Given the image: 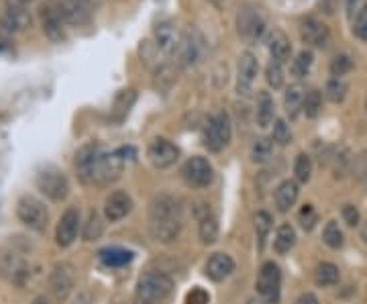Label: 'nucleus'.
<instances>
[{
  "label": "nucleus",
  "instance_id": "obj_1",
  "mask_svg": "<svg viewBox=\"0 0 367 304\" xmlns=\"http://www.w3.org/2000/svg\"><path fill=\"white\" fill-rule=\"evenodd\" d=\"M149 221H152L149 227H152L153 237L157 241L161 243L174 241L182 229V214H180L178 202L170 196H161L159 200L153 202Z\"/></svg>",
  "mask_w": 367,
  "mask_h": 304
},
{
  "label": "nucleus",
  "instance_id": "obj_2",
  "mask_svg": "<svg viewBox=\"0 0 367 304\" xmlns=\"http://www.w3.org/2000/svg\"><path fill=\"white\" fill-rule=\"evenodd\" d=\"M174 288V280L170 275L152 272L145 274L139 284H137V292H135V304H161Z\"/></svg>",
  "mask_w": 367,
  "mask_h": 304
},
{
  "label": "nucleus",
  "instance_id": "obj_3",
  "mask_svg": "<svg viewBox=\"0 0 367 304\" xmlns=\"http://www.w3.org/2000/svg\"><path fill=\"white\" fill-rule=\"evenodd\" d=\"M268 29V15L257 4H245L237 13V31L245 41L255 43Z\"/></svg>",
  "mask_w": 367,
  "mask_h": 304
},
{
  "label": "nucleus",
  "instance_id": "obj_4",
  "mask_svg": "<svg viewBox=\"0 0 367 304\" xmlns=\"http://www.w3.org/2000/svg\"><path fill=\"white\" fill-rule=\"evenodd\" d=\"M233 135V127H231V117L225 111L214 113L209 121V127L204 131V145L209 152H222Z\"/></svg>",
  "mask_w": 367,
  "mask_h": 304
},
{
  "label": "nucleus",
  "instance_id": "obj_5",
  "mask_svg": "<svg viewBox=\"0 0 367 304\" xmlns=\"http://www.w3.org/2000/svg\"><path fill=\"white\" fill-rule=\"evenodd\" d=\"M17 214H19L21 223L27 225L33 231H43L47 227V218H49L47 209L35 196H23L17 205Z\"/></svg>",
  "mask_w": 367,
  "mask_h": 304
},
{
  "label": "nucleus",
  "instance_id": "obj_6",
  "mask_svg": "<svg viewBox=\"0 0 367 304\" xmlns=\"http://www.w3.org/2000/svg\"><path fill=\"white\" fill-rule=\"evenodd\" d=\"M279 290H282V272L274 262H268L261 266L257 275V292L268 304L279 303Z\"/></svg>",
  "mask_w": 367,
  "mask_h": 304
},
{
  "label": "nucleus",
  "instance_id": "obj_7",
  "mask_svg": "<svg viewBox=\"0 0 367 304\" xmlns=\"http://www.w3.org/2000/svg\"><path fill=\"white\" fill-rule=\"evenodd\" d=\"M37 188L51 200H63L67 196L70 184L67 178L56 168H45L37 174Z\"/></svg>",
  "mask_w": 367,
  "mask_h": 304
},
{
  "label": "nucleus",
  "instance_id": "obj_8",
  "mask_svg": "<svg viewBox=\"0 0 367 304\" xmlns=\"http://www.w3.org/2000/svg\"><path fill=\"white\" fill-rule=\"evenodd\" d=\"M39 19H41V29L45 33V37L54 43H61L67 35L65 25L67 21L63 19V15L60 13V8L56 4H43L41 6V13H39Z\"/></svg>",
  "mask_w": 367,
  "mask_h": 304
},
{
  "label": "nucleus",
  "instance_id": "obj_9",
  "mask_svg": "<svg viewBox=\"0 0 367 304\" xmlns=\"http://www.w3.org/2000/svg\"><path fill=\"white\" fill-rule=\"evenodd\" d=\"M184 180L194 188H206L213 182L214 170L206 157H192L182 168Z\"/></svg>",
  "mask_w": 367,
  "mask_h": 304
},
{
  "label": "nucleus",
  "instance_id": "obj_10",
  "mask_svg": "<svg viewBox=\"0 0 367 304\" xmlns=\"http://www.w3.org/2000/svg\"><path fill=\"white\" fill-rule=\"evenodd\" d=\"M257 72H259V61L257 58L251 54V51H245L239 58V65H237V92L247 96L255 80H257Z\"/></svg>",
  "mask_w": 367,
  "mask_h": 304
},
{
  "label": "nucleus",
  "instance_id": "obj_11",
  "mask_svg": "<svg viewBox=\"0 0 367 304\" xmlns=\"http://www.w3.org/2000/svg\"><path fill=\"white\" fill-rule=\"evenodd\" d=\"M300 37L306 45H312L316 49H327L331 45V31L325 23L316 19H306L300 25Z\"/></svg>",
  "mask_w": 367,
  "mask_h": 304
},
{
  "label": "nucleus",
  "instance_id": "obj_12",
  "mask_svg": "<svg viewBox=\"0 0 367 304\" xmlns=\"http://www.w3.org/2000/svg\"><path fill=\"white\" fill-rule=\"evenodd\" d=\"M147 155H149V159H152V163L155 168L165 170V168H170V166L176 163V159L180 155V150L172 141L159 137V139H153L152 143H149Z\"/></svg>",
  "mask_w": 367,
  "mask_h": 304
},
{
  "label": "nucleus",
  "instance_id": "obj_13",
  "mask_svg": "<svg viewBox=\"0 0 367 304\" xmlns=\"http://www.w3.org/2000/svg\"><path fill=\"white\" fill-rule=\"evenodd\" d=\"M74 268L70 264H58L51 272L49 278V286H51V292L58 301H65L74 288Z\"/></svg>",
  "mask_w": 367,
  "mask_h": 304
},
{
  "label": "nucleus",
  "instance_id": "obj_14",
  "mask_svg": "<svg viewBox=\"0 0 367 304\" xmlns=\"http://www.w3.org/2000/svg\"><path fill=\"white\" fill-rule=\"evenodd\" d=\"M153 37H155V47L165 56H172L180 47V41H182V37L178 35V29L172 21L159 23L153 31Z\"/></svg>",
  "mask_w": 367,
  "mask_h": 304
},
{
  "label": "nucleus",
  "instance_id": "obj_15",
  "mask_svg": "<svg viewBox=\"0 0 367 304\" xmlns=\"http://www.w3.org/2000/svg\"><path fill=\"white\" fill-rule=\"evenodd\" d=\"M31 23L29 13L25 10V4L19 2H8L4 8V15L0 19V27L6 33H19Z\"/></svg>",
  "mask_w": 367,
  "mask_h": 304
},
{
  "label": "nucleus",
  "instance_id": "obj_16",
  "mask_svg": "<svg viewBox=\"0 0 367 304\" xmlns=\"http://www.w3.org/2000/svg\"><path fill=\"white\" fill-rule=\"evenodd\" d=\"M78 229H80V213L76 209H67L60 218V223H58V231H56L58 245L67 247V245L74 243V239L78 235Z\"/></svg>",
  "mask_w": 367,
  "mask_h": 304
},
{
  "label": "nucleus",
  "instance_id": "obj_17",
  "mask_svg": "<svg viewBox=\"0 0 367 304\" xmlns=\"http://www.w3.org/2000/svg\"><path fill=\"white\" fill-rule=\"evenodd\" d=\"M131 209H133V202H131V196L127 192H113L106 198L104 214L111 223H117V221H121L131 213Z\"/></svg>",
  "mask_w": 367,
  "mask_h": 304
},
{
  "label": "nucleus",
  "instance_id": "obj_18",
  "mask_svg": "<svg viewBox=\"0 0 367 304\" xmlns=\"http://www.w3.org/2000/svg\"><path fill=\"white\" fill-rule=\"evenodd\" d=\"M233 270H235V262L227 253H213L211 259L206 262V275L214 282H222L225 278L233 274Z\"/></svg>",
  "mask_w": 367,
  "mask_h": 304
},
{
  "label": "nucleus",
  "instance_id": "obj_19",
  "mask_svg": "<svg viewBox=\"0 0 367 304\" xmlns=\"http://www.w3.org/2000/svg\"><path fill=\"white\" fill-rule=\"evenodd\" d=\"M56 6L70 25H82L88 19V6L84 0H56Z\"/></svg>",
  "mask_w": 367,
  "mask_h": 304
},
{
  "label": "nucleus",
  "instance_id": "obj_20",
  "mask_svg": "<svg viewBox=\"0 0 367 304\" xmlns=\"http://www.w3.org/2000/svg\"><path fill=\"white\" fill-rule=\"evenodd\" d=\"M268 49L272 54V60L279 61V63L288 61L290 56H292V43H290L288 35L279 29H274L270 33V37H268Z\"/></svg>",
  "mask_w": 367,
  "mask_h": 304
},
{
  "label": "nucleus",
  "instance_id": "obj_21",
  "mask_svg": "<svg viewBox=\"0 0 367 304\" xmlns=\"http://www.w3.org/2000/svg\"><path fill=\"white\" fill-rule=\"evenodd\" d=\"M306 98V88L302 84H292L286 94H284V106H286V113L290 115V119H296L304 106Z\"/></svg>",
  "mask_w": 367,
  "mask_h": 304
},
{
  "label": "nucleus",
  "instance_id": "obj_22",
  "mask_svg": "<svg viewBox=\"0 0 367 304\" xmlns=\"http://www.w3.org/2000/svg\"><path fill=\"white\" fill-rule=\"evenodd\" d=\"M298 200V184L292 182V180H286L277 186L275 190V205L282 213L290 211Z\"/></svg>",
  "mask_w": 367,
  "mask_h": 304
},
{
  "label": "nucleus",
  "instance_id": "obj_23",
  "mask_svg": "<svg viewBox=\"0 0 367 304\" xmlns=\"http://www.w3.org/2000/svg\"><path fill=\"white\" fill-rule=\"evenodd\" d=\"M198 56H200V41L192 33L184 35L182 41H180V47H178V58H180L178 61L182 63L184 67H188V65L196 63Z\"/></svg>",
  "mask_w": 367,
  "mask_h": 304
},
{
  "label": "nucleus",
  "instance_id": "obj_24",
  "mask_svg": "<svg viewBox=\"0 0 367 304\" xmlns=\"http://www.w3.org/2000/svg\"><path fill=\"white\" fill-rule=\"evenodd\" d=\"M275 115V104L274 98L270 96V92H259V98H257V111H255V117H257V125L261 129L270 127L274 121Z\"/></svg>",
  "mask_w": 367,
  "mask_h": 304
},
{
  "label": "nucleus",
  "instance_id": "obj_25",
  "mask_svg": "<svg viewBox=\"0 0 367 304\" xmlns=\"http://www.w3.org/2000/svg\"><path fill=\"white\" fill-rule=\"evenodd\" d=\"M100 259L104 266L108 268H122L127 264L133 262V253L127 251V249H121V247H108V249H102L100 253Z\"/></svg>",
  "mask_w": 367,
  "mask_h": 304
},
{
  "label": "nucleus",
  "instance_id": "obj_26",
  "mask_svg": "<svg viewBox=\"0 0 367 304\" xmlns=\"http://www.w3.org/2000/svg\"><path fill=\"white\" fill-rule=\"evenodd\" d=\"M296 245V231L292 225H282L275 233L274 247L277 253H288Z\"/></svg>",
  "mask_w": 367,
  "mask_h": 304
},
{
  "label": "nucleus",
  "instance_id": "obj_27",
  "mask_svg": "<svg viewBox=\"0 0 367 304\" xmlns=\"http://www.w3.org/2000/svg\"><path fill=\"white\" fill-rule=\"evenodd\" d=\"M216 237H218V223L211 211H206L204 214H200V239L202 243L211 245L216 241Z\"/></svg>",
  "mask_w": 367,
  "mask_h": 304
},
{
  "label": "nucleus",
  "instance_id": "obj_28",
  "mask_svg": "<svg viewBox=\"0 0 367 304\" xmlns=\"http://www.w3.org/2000/svg\"><path fill=\"white\" fill-rule=\"evenodd\" d=\"M339 268H336L335 264H320L318 268H316V274H314V280H316V284L318 286H335L336 282H339Z\"/></svg>",
  "mask_w": 367,
  "mask_h": 304
},
{
  "label": "nucleus",
  "instance_id": "obj_29",
  "mask_svg": "<svg viewBox=\"0 0 367 304\" xmlns=\"http://www.w3.org/2000/svg\"><path fill=\"white\" fill-rule=\"evenodd\" d=\"M312 63H314V56H312V51H300L298 56H296V60L292 61V74L296 76V78H304L310 74V67H312Z\"/></svg>",
  "mask_w": 367,
  "mask_h": 304
},
{
  "label": "nucleus",
  "instance_id": "obj_30",
  "mask_svg": "<svg viewBox=\"0 0 367 304\" xmlns=\"http://www.w3.org/2000/svg\"><path fill=\"white\" fill-rule=\"evenodd\" d=\"M320 109H323V94L318 90L306 92L304 106H302L306 117H308V119H316L318 113H320Z\"/></svg>",
  "mask_w": 367,
  "mask_h": 304
},
{
  "label": "nucleus",
  "instance_id": "obj_31",
  "mask_svg": "<svg viewBox=\"0 0 367 304\" xmlns=\"http://www.w3.org/2000/svg\"><path fill=\"white\" fill-rule=\"evenodd\" d=\"M253 225H255V233H257V239H259V249H263V243H266V237L272 229V216L270 213H257L255 218H253Z\"/></svg>",
  "mask_w": 367,
  "mask_h": 304
},
{
  "label": "nucleus",
  "instance_id": "obj_32",
  "mask_svg": "<svg viewBox=\"0 0 367 304\" xmlns=\"http://www.w3.org/2000/svg\"><path fill=\"white\" fill-rule=\"evenodd\" d=\"M272 152H274V143L272 139H257L253 143V150H251V157L255 163H263L272 157Z\"/></svg>",
  "mask_w": 367,
  "mask_h": 304
},
{
  "label": "nucleus",
  "instance_id": "obj_33",
  "mask_svg": "<svg viewBox=\"0 0 367 304\" xmlns=\"http://www.w3.org/2000/svg\"><path fill=\"white\" fill-rule=\"evenodd\" d=\"M325 96H327L331 102H343L345 96H347V84H345L341 78H331V80L327 82Z\"/></svg>",
  "mask_w": 367,
  "mask_h": 304
},
{
  "label": "nucleus",
  "instance_id": "obj_34",
  "mask_svg": "<svg viewBox=\"0 0 367 304\" xmlns=\"http://www.w3.org/2000/svg\"><path fill=\"white\" fill-rule=\"evenodd\" d=\"M323 239H325V243L329 245V247H333V249H339V247H343V243H345L343 231L339 229V225H336L335 221L327 223V227L323 231Z\"/></svg>",
  "mask_w": 367,
  "mask_h": 304
},
{
  "label": "nucleus",
  "instance_id": "obj_35",
  "mask_svg": "<svg viewBox=\"0 0 367 304\" xmlns=\"http://www.w3.org/2000/svg\"><path fill=\"white\" fill-rule=\"evenodd\" d=\"M266 80H268V84H270L274 90L284 86V67H282L279 61L272 60L268 63V67H266Z\"/></svg>",
  "mask_w": 367,
  "mask_h": 304
},
{
  "label": "nucleus",
  "instance_id": "obj_36",
  "mask_svg": "<svg viewBox=\"0 0 367 304\" xmlns=\"http://www.w3.org/2000/svg\"><path fill=\"white\" fill-rule=\"evenodd\" d=\"M294 174L298 178V182L306 184L310 180V174H312V161L306 153H300L294 161Z\"/></svg>",
  "mask_w": 367,
  "mask_h": 304
},
{
  "label": "nucleus",
  "instance_id": "obj_37",
  "mask_svg": "<svg viewBox=\"0 0 367 304\" xmlns=\"http://www.w3.org/2000/svg\"><path fill=\"white\" fill-rule=\"evenodd\" d=\"M104 231V225H102V218L98 213H92L88 223H86V229H84V239L86 241H96Z\"/></svg>",
  "mask_w": 367,
  "mask_h": 304
},
{
  "label": "nucleus",
  "instance_id": "obj_38",
  "mask_svg": "<svg viewBox=\"0 0 367 304\" xmlns=\"http://www.w3.org/2000/svg\"><path fill=\"white\" fill-rule=\"evenodd\" d=\"M351 70H353V60L347 54H339L335 60L331 61V74L335 78H341V76L349 74Z\"/></svg>",
  "mask_w": 367,
  "mask_h": 304
},
{
  "label": "nucleus",
  "instance_id": "obj_39",
  "mask_svg": "<svg viewBox=\"0 0 367 304\" xmlns=\"http://www.w3.org/2000/svg\"><path fill=\"white\" fill-rule=\"evenodd\" d=\"M272 141H275L277 145H288V143L292 141V133H290V127L286 125V121L277 119V121L274 122Z\"/></svg>",
  "mask_w": 367,
  "mask_h": 304
},
{
  "label": "nucleus",
  "instance_id": "obj_40",
  "mask_svg": "<svg viewBox=\"0 0 367 304\" xmlns=\"http://www.w3.org/2000/svg\"><path fill=\"white\" fill-rule=\"evenodd\" d=\"M353 33L355 37H359L361 41L367 43V4L359 8V13L355 15V21H353Z\"/></svg>",
  "mask_w": 367,
  "mask_h": 304
},
{
  "label": "nucleus",
  "instance_id": "obj_41",
  "mask_svg": "<svg viewBox=\"0 0 367 304\" xmlns=\"http://www.w3.org/2000/svg\"><path fill=\"white\" fill-rule=\"evenodd\" d=\"M300 223H302V227H304L306 231L314 229V225L318 223V214H316L312 205H304V209L300 211Z\"/></svg>",
  "mask_w": 367,
  "mask_h": 304
},
{
  "label": "nucleus",
  "instance_id": "obj_42",
  "mask_svg": "<svg viewBox=\"0 0 367 304\" xmlns=\"http://www.w3.org/2000/svg\"><path fill=\"white\" fill-rule=\"evenodd\" d=\"M343 218L349 227H357L359 225V211L353 205H345L343 207Z\"/></svg>",
  "mask_w": 367,
  "mask_h": 304
},
{
  "label": "nucleus",
  "instance_id": "obj_43",
  "mask_svg": "<svg viewBox=\"0 0 367 304\" xmlns=\"http://www.w3.org/2000/svg\"><path fill=\"white\" fill-rule=\"evenodd\" d=\"M186 304H209V294H206L202 288H194V290L188 294Z\"/></svg>",
  "mask_w": 367,
  "mask_h": 304
},
{
  "label": "nucleus",
  "instance_id": "obj_44",
  "mask_svg": "<svg viewBox=\"0 0 367 304\" xmlns=\"http://www.w3.org/2000/svg\"><path fill=\"white\" fill-rule=\"evenodd\" d=\"M359 4H361V0H347V15H349V19H355V15L359 13Z\"/></svg>",
  "mask_w": 367,
  "mask_h": 304
},
{
  "label": "nucleus",
  "instance_id": "obj_45",
  "mask_svg": "<svg viewBox=\"0 0 367 304\" xmlns=\"http://www.w3.org/2000/svg\"><path fill=\"white\" fill-rule=\"evenodd\" d=\"M6 49H10V33L0 27V51H6Z\"/></svg>",
  "mask_w": 367,
  "mask_h": 304
},
{
  "label": "nucleus",
  "instance_id": "obj_46",
  "mask_svg": "<svg viewBox=\"0 0 367 304\" xmlns=\"http://www.w3.org/2000/svg\"><path fill=\"white\" fill-rule=\"evenodd\" d=\"M294 304H320L318 303V298L314 296V294H310V292H306L302 296H298V301Z\"/></svg>",
  "mask_w": 367,
  "mask_h": 304
},
{
  "label": "nucleus",
  "instance_id": "obj_47",
  "mask_svg": "<svg viewBox=\"0 0 367 304\" xmlns=\"http://www.w3.org/2000/svg\"><path fill=\"white\" fill-rule=\"evenodd\" d=\"M33 304H51V303H49V301H47L45 296H37V298L33 301Z\"/></svg>",
  "mask_w": 367,
  "mask_h": 304
},
{
  "label": "nucleus",
  "instance_id": "obj_48",
  "mask_svg": "<svg viewBox=\"0 0 367 304\" xmlns=\"http://www.w3.org/2000/svg\"><path fill=\"white\" fill-rule=\"evenodd\" d=\"M361 237H364V241H366V245H367V223L364 225V229H361Z\"/></svg>",
  "mask_w": 367,
  "mask_h": 304
},
{
  "label": "nucleus",
  "instance_id": "obj_49",
  "mask_svg": "<svg viewBox=\"0 0 367 304\" xmlns=\"http://www.w3.org/2000/svg\"><path fill=\"white\" fill-rule=\"evenodd\" d=\"M15 2H19V4H29L31 0H15Z\"/></svg>",
  "mask_w": 367,
  "mask_h": 304
},
{
  "label": "nucleus",
  "instance_id": "obj_50",
  "mask_svg": "<svg viewBox=\"0 0 367 304\" xmlns=\"http://www.w3.org/2000/svg\"><path fill=\"white\" fill-rule=\"evenodd\" d=\"M247 304H263V303H259V301H249Z\"/></svg>",
  "mask_w": 367,
  "mask_h": 304
},
{
  "label": "nucleus",
  "instance_id": "obj_51",
  "mask_svg": "<svg viewBox=\"0 0 367 304\" xmlns=\"http://www.w3.org/2000/svg\"><path fill=\"white\" fill-rule=\"evenodd\" d=\"M211 2H214V4H220V0H211Z\"/></svg>",
  "mask_w": 367,
  "mask_h": 304
},
{
  "label": "nucleus",
  "instance_id": "obj_52",
  "mask_svg": "<svg viewBox=\"0 0 367 304\" xmlns=\"http://www.w3.org/2000/svg\"><path fill=\"white\" fill-rule=\"evenodd\" d=\"M84 2H86V4H88V2H90V0H84Z\"/></svg>",
  "mask_w": 367,
  "mask_h": 304
},
{
  "label": "nucleus",
  "instance_id": "obj_53",
  "mask_svg": "<svg viewBox=\"0 0 367 304\" xmlns=\"http://www.w3.org/2000/svg\"><path fill=\"white\" fill-rule=\"evenodd\" d=\"M366 111H367V100H366Z\"/></svg>",
  "mask_w": 367,
  "mask_h": 304
}]
</instances>
